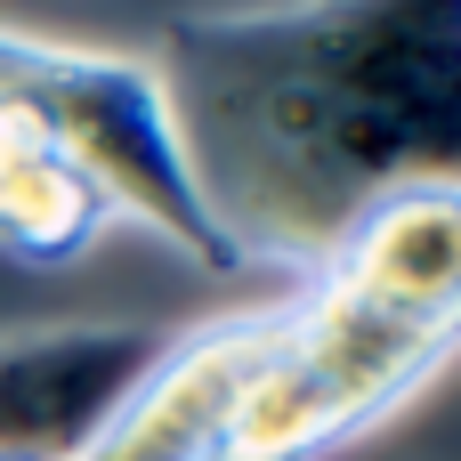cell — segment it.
I'll use <instances>...</instances> for the list:
<instances>
[{"instance_id":"cell-1","label":"cell","mask_w":461,"mask_h":461,"mask_svg":"<svg viewBox=\"0 0 461 461\" xmlns=\"http://www.w3.org/2000/svg\"><path fill=\"white\" fill-rule=\"evenodd\" d=\"M154 81L211 219L292 292L365 203L461 162V0L178 8Z\"/></svg>"},{"instance_id":"cell-2","label":"cell","mask_w":461,"mask_h":461,"mask_svg":"<svg viewBox=\"0 0 461 461\" xmlns=\"http://www.w3.org/2000/svg\"><path fill=\"white\" fill-rule=\"evenodd\" d=\"M0 113L24 122L49 154H65L113 203V219L154 227L203 276H251V259L227 243V227L211 219L186 154H178L170 97L146 57L65 49V41L0 24Z\"/></svg>"},{"instance_id":"cell-3","label":"cell","mask_w":461,"mask_h":461,"mask_svg":"<svg viewBox=\"0 0 461 461\" xmlns=\"http://www.w3.org/2000/svg\"><path fill=\"white\" fill-rule=\"evenodd\" d=\"M461 332L397 324L332 284L284 292V340L251 381L219 461H324L446 373Z\"/></svg>"},{"instance_id":"cell-4","label":"cell","mask_w":461,"mask_h":461,"mask_svg":"<svg viewBox=\"0 0 461 461\" xmlns=\"http://www.w3.org/2000/svg\"><path fill=\"white\" fill-rule=\"evenodd\" d=\"M170 332L146 324H32L0 332V461H81Z\"/></svg>"},{"instance_id":"cell-5","label":"cell","mask_w":461,"mask_h":461,"mask_svg":"<svg viewBox=\"0 0 461 461\" xmlns=\"http://www.w3.org/2000/svg\"><path fill=\"white\" fill-rule=\"evenodd\" d=\"M276 340H284V300L251 316H219L203 332H170L146 381L122 397V413L81 461H219Z\"/></svg>"},{"instance_id":"cell-6","label":"cell","mask_w":461,"mask_h":461,"mask_svg":"<svg viewBox=\"0 0 461 461\" xmlns=\"http://www.w3.org/2000/svg\"><path fill=\"white\" fill-rule=\"evenodd\" d=\"M308 284H332L421 332H461V186L413 178V186L365 203Z\"/></svg>"},{"instance_id":"cell-7","label":"cell","mask_w":461,"mask_h":461,"mask_svg":"<svg viewBox=\"0 0 461 461\" xmlns=\"http://www.w3.org/2000/svg\"><path fill=\"white\" fill-rule=\"evenodd\" d=\"M105 227H113V203L24 122L0 113V251L24 267H73Z\"/></svg>"}]
</instances>
